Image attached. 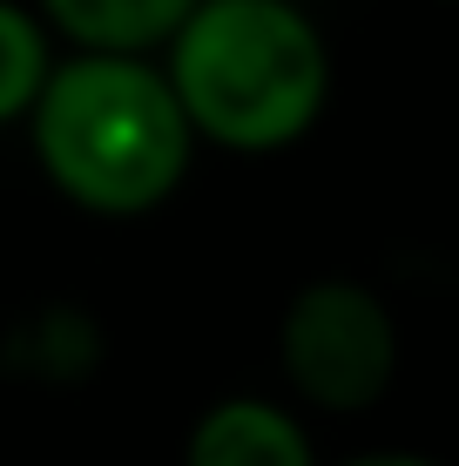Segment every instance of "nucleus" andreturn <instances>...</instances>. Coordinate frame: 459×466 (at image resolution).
Listing matches in <instances>:
<instances>
[{
	"label": "nucleus",
	"instance_id": "nucleus-7",
	"mask_svg": "<svg viewBox=\"0 0 459 466\" xmlns=\"http://www.w3.org/2000/svg\"><path fill=\"white\" fill-rule=\"evenodd\" d=\"M338 466H446V460H433V453H405V446H378V453H352V460H338Z\"/></svg>",
	"mask_w": 459,
	"mask_h": 466
},
{
	"label": "nucleus",
	"instance_id": "nucleus-6",
	"mask_svg": "<svg viewBox=\"0 0 459 466\" xmlns=\"http://www.w3.org/2000/svg\"><path fill=\"white\" fill-rule=\"evenodd\" d=\"M55 68V35L27 0H0V128L27 122L35 95Z\"/></svg>",
	"mask_w": 459,
	"mask_h": 466
},
{
	"label": "nucleus",
	"instance_id": "nucleus-2",
	"mask_svg": "<svg viewBox=\"0 0 459 466\" xmlns=\"http://www.w3.org/2000/svg\"><path fill=\"white\" fill-rule=\"evenodd\" d=\"M196 142L230 156H277L318 128L331 102L324 27L297 0H196L163 41Z\"/></svg>",
	"mask_w": 459,
	"mask_h": 466
},
{
	"label": "nucleus",
	"instance_id": "nucleus-1",
	"mask_svg": "<svg viewBox=\"0 0 459 466\" xmlns=\"http://www.w3.org/2000/svg\"><path fill=\"white\" fill-rule=\"evenodd\" d=\"M27 142L41 176L88 217L163 210L196 163V128L149 55L75 47L55 61L27 108Z\"/></svg>",
	"mask_w": 459,
	"mask_h": 466
},
{
	"label": "nucleus",
	"instance_id": "nucleus-4",
	"mask_svg": "<svg viewBox=\"0 0 459 466\" xmlns=\"http://www.w3.org/2000/svg\"><path fill=\"white\" fill-rule=\"evenodd\" d=\"M183 466H318V446L291 406L230 392L196 412V426L183 440Z\"/></svg>",
	"mask_w": 459,
	"mask_h": 466
},
{
	"label": "nucleus",
	"instance_id": "nucleus-5",
	"mask_svg": "<svg viewBox=\"0 0 459 466\" xmlns=\"http://www.w3.org/2000/svg\"><path fill=\"white\" fill-rule=\"evenodd\" d=\"M196 0H35L47 35L88 55H155Z\"/></svg>",
	"mask_w": 459,
	"mask_h": 466
},
{
	"label": "nucleus",
	"instance_id": "nucleus-3",
	"mask_svg": "<svg viewBox=\"0 0 459 466\" xmlns=\"http://www.w3.org/2000/svg\"><path fill=\"white\" fill-rule=\"evenodd\" d=\"M277 365L311 412H365L399 372V318L358 278H311L284 304Z\"/></svg>",
	"mask_w": 459,
	"mask_h": 466
}]
</instances>
